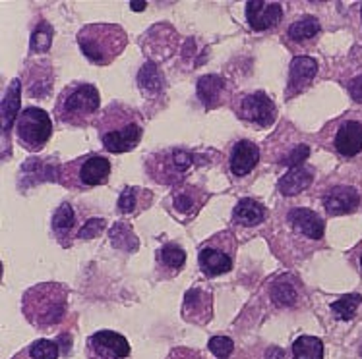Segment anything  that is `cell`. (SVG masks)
Instances as JSON below:
<instances>
[{
	"label": "cell",
	"instance_id": "6da1fadb",
	"mask_svg": "<svg viewBox=\"0 0 362 359\" xmlns=\"http://www.w3.org/2000/svg\"><path fill=\"white\" fill-rule=\"evenodd\" d=\"M99 140L109 153H128L144 135V118L140 110L115 101L97 118Z\"/></svg>",
	"mask_w": 362,
	"mask_h": 359
},
{
	"label": "cell",
	"instance_id": "ba28073f",
	"mask_svg": "<svg viewBox=\"0 0 362 359\" xmlns=\"http://www.w3.org/2000/svg\"><path fill=\"white\" fill-rule=\"evenodd\" d=\"M52 135L51 116L39 107H28L20 112L16 122V138L23 149L31 153L41 151Z\"/></svg>",
	"mask_w": 362,
	"mask_h": 359
},
{
	"label": "cell",
	"instance_id": "3957f363",
	"mask_svg": "<svg viewBox=\"0 0 362 359\" xmlns=\"http://www.w3.org/2000/svg\"><path fill=\"white\" fill-rule=\"evenodd\" d=\"M78 44L91 64L109 66L126 49L128 35L117 23H89L78 33Z\"/></svg>",
	"mask_w": 362,
	"mask_h": 359
},
{
	"label": "cell",
	"instance_id": "ffe728a7",
	"mask_svg": "<svg viewBox=\"0 0 362 359\" xmlns=\"http://www.w3.org/2000/svg\"><path fill=\"white\" fill-rule=\"evenodd\" d=\"M186 263V251L178 245V243L170 242L165 243L163 248H159L156 253V267L157 272L165 276V279H173L177 276L180 269Z\"/></svg>",
	"mask_w": 362,
	"mask_h": 359
},
{
	"label": "cell",
	"instance_id": "9c48e42d",
	"mask_svg": "<svg viewBox=\"0 0 362 359\" xmlns=\"http://www.w3.org/2000/svg\"><path fill=\"white\" fill-rule=\"evenodd\" d=\"M233 109H235V114L243 120L244 124L254 126L256 130L269 128L277 120V107L264 91L238 95L233 101Z\"/></svg>",
	"mask_w": 362,
	"mask_h": 359
},
{
	"label": "cell",
	"instance_id": "7402d4cb",
	"mask_svg": "<svg viewBox=\"0 0 362 359\" xmlns=\"http://www.w3.org/2000/svg\"><path fill=\"white\" fill-rule=\"evenodd\" d=\"M314 182V172L306 166H295V169H288L287 174H283L277 188H279V193L283 195H298L303 193L304 190H308Z\"/></svg>",
	"mask_w": 362,
	"mask_h": 359
},
{
	"label": "cell",
	"instance_id": "f35d334b",
	"mask_svg": "<svg viewBox=\"0 0 362 359\" xmlns=\"http://www.w3.org/2000/svg\"><path fill=\"white\" fill-rule=\"evenodd\" d=\"M361 267H362V255H361Z\"/></svg>",
	"mask_w": 362,
	"mask_h": 359
},
{
	"label": "cell",
	"instance_id": "8992f818",
	"mask_svg": "<svg viewBox=\"0 0 362 359\" xmlns=\"http://www.w3.org/2000/svg\"><path fill=\"white\" fill-rule=\"evenodd\" d=\"M237 238L230 230L207 238L198 251V263L206 276H221L229 272L237 257Z\"/></svg>",
	"mask_w": 362,
	"mask_h": 359
},
{
	"label": "cell",
	"instance_id": "d590c367",
	"mask_svg": "<svg viewBox=\"0 0 362 359\" xmlns=\"http://www.w3.org/2000/svg\"><path fill=\"white\" fill-rule=\"evenodd\" d=\"M167 359H204V355L192 348H173Z\"/></svg>",
	"mask_w": 362,
	"mask_h": 359
},
{
	"label": "cell",
	"instance_id": "484cf974",
	"mask_svg": "<svg viewBox=\"0 0 362 359\" xmlns=\"http://www.w3.org/2000/svg\"><path fill=\"white\" fill-rule=\"evenodd\" d=\"M20 93H22V83H20V80H12V83L6 89V97L2 99V122H4V132L6 133L10 132L12 124L18 122L16 114L20 109Z\"/></svg>",
	"mask_w": 362,
	"mask_h": 359
},
{
	"label": "cell",
	"instance_id": "836d02e7",
	"mask_svg": "<svg viewBox=\"0 0 362 359\" xmlns=\"http://www.w3.org/2000/svg\"><path fill=\"white\" fill-rule=\"evenodd\" d=\"M207 346H209V352L219 359H229L233 350H235V342L227 336L209 338V344Z\"/></svg>",
	"mask_w": 362,
	"mask_h": 359
},
{
	"label": "cell",
	"instance_id": "7c38bea8",
	"mask_svg": "<svg viewBox=\"0 0 362 359\" xmlns=\"http://www.w3.org/2000/svg\"><path fill=\"white\" fill-rule=\"evenodd\" d=\"M285 224L291 234L303 236L312 242H320L325 234V220L316 211L303 209V207L291 209L285 217Z\"/></svg>",
	"mask_w": 362,
	"mask_h": 359
},
{
	"label": "cell",
	"instance_id": "9a60e30c",
	"mask_svg": "<svg viewBox=\"0 0 362 359\" xmlns=\"http://www.w3.org/2000/svg\"><path fill=\"white\" fill-rule=\"evenodd\" d=\"M283 8L279 2H258L252 0L246 4V20L254 31H267L281 22Z\"/></svg>",
	"mask_w": 362,
	"mask_h": 359
},
{
	"label": "cell",
	"instance_id": "7a4b0ae2",
	"mask_svg": "<svg viewBox=\"0 0 362 359\" xmlns=\"http://www.w3.org/2000/svg\"><path fill=\"white\" fill-rule=\"evenodd\" d=\"M68 311V288L59 282H41L22 298V313L35 329L47 330L62 323Z\"/></svg>",
	"mask_w": 362,
	"mask_h": 359
},
{
	"label": "cell",
	"instance_id": "d6986e66",
	"mask_svg": "<svg viewBox=\"0 0 362 359\" xmlns=\"http://www.w3.org/2000/svg\"><path fill=\"white\" fill-rule=\"evenodd\" d=\"M196 91H198V99L206 107V110H214L225 103V99L229 95V83L221 75L209 73L198 80Z\"/></svg>",
	"mask_w": 362,
	"mask_h": 359
},
{
	"label": "cell",
	"instance_id": "d6a6232c",
	"mask_svg": "<svg viewBox=\"0 0 362 359\" xmlns=\"http://www.w3.org/2000/svg\"><path fill=\"white\" fill-rule=\"evenodd\" d=\"M31 359H59V346L52 340H35L33 344L28 348Z\"/></svg>",
	"mask_w": 362,
	"mask_h": 359
},
{
	"label": "cell",
	"instance_id": "277c9868",
	"mask_svg": "<svg viewBox=\"0 0 362 359\" xmlns=\"http://www.w3.org/2000/svg\"><path fill=\"white\" fill-rule=\"evenodd\" d=\"M101 104L99 89L86 81H72L62 89L54 103V118L59 124L86 128L93 122Z\"/></svg>",
	"mask_w": 362,
	"mask_h": 359
},
{
	"label": "cell",
	"instance_id": "e0dca14e",
	"mask_svg": "<svg viewBox=\"0 0 362 359\" xmlns=\"http://www.w3.org/2000/svg\"><path fill=\"white\" fill-rule=\"evenodd\" d=\"M318 73V62L310 56H295L291 62V70H288V83H287V97L298 95L304 89L308 87L312 80Z\"/></svg>",
	"mask_w": 362,
	"mask_h": 359
},
{
	"label": "cell",
	"instance_id": "ac0fdd59",
	"mask_svg": "<svg viewBox=\"0 0 362 359\" xmlns=\"http://www.w3.org/2000/svg\"><path fill=\"white\" fill-rule=\"evenodd\" d=\"M259 149L258 145L250 140H240L235 143L230 151L229 169L230 174L237 178H244L250 174L252 170L258 166Z\"/></svg>",
	"mask_w": 362,
	"mask_h": 359
},
{
	"label": "cell",
	"instance_id": "d4e9b609",
	"mask_svg": "<svg viewBox=\"0 0 362 359\" xmlns=\"http://www.w3.org/2000/svg\"><path fill=\"white\" fill-rule=\"evenodd\" d=\"M163 81L165 80H163L161 70L153 62H146L138 72V87L141 89V93L148 99H153V97L161 93Z\"/></svg>",
	"mask_w": 362,
	"mask_h": 359
},
{
	"label": "cell",
	"instance_id": "83f0119b",
	"mask_svg": "<svg viewBox=\"0 0 362 359\" xmlns=\"http://www.w3.org/2000/svg\"><path fill=\"white\" fill-rule=\"evenodd\" d=\"M291 352L293 359H324V342L316 336H298Z\"/></svg>",
	"mask_w": 362,
	"mask_h": 359
},
{
	"label": "cell",
	"instance_id": "8fae6325",
	"mask_svg": "<svg viewBox=\"0 0 362 359\" xmlns=\"http://www.w3.org/2000/svg\"><path fill=\"white\" fill-rule=\"evenodd\" d=\"M182 319L186 323L207 324L214 319V293L204 286H194L185 293Z\"/></svg>",
	"mask_w": 362,
	"mask_h": 359
},
{
	"label": "cell",
	"instance_id": "5bb4252c",
	"mask_svg": "<svg viewBox=\"0 0 362 359\" xmlns=\"http://www.w3.org/2000/svg\"><path fill=\"white\" fill-rule=\"evenodd\" d=\"M206 201L207 193H202V190L194 188V185H180L170 195L173 209L182 219V222H190L196 214L200 213V209Z\"/></svg>",
	"mask_w": 362,
	"mask_h": 359
},
{
	"label": "cell",
	"instance_id": "cb8c5ba5",
	"mask_svg": "<svg viewBox=\"0 0 362 359\" xmlns=\"http://www.w3.org/2000/svg\"><path fill=\"white\" fill-rule=\"evenodd\" d=\"M28 78H30V93L33 97H43L45 93L51 91L52 85V70L49 60H35L31 68L25 70Z\"/></svg>",
	"mask_w": 362,
	"mask_h": 359
},
{
	"label": "cell",
	"instance_id": "603a6c76",
	"mask_svg": "<svg viewBox=\"0 0 362 359\" xmlns=\"http://www.w3.org/2000/svg\"><path fill=\"white\" fill-rule=\"evenodd\" d=\"M267 217V209L256 199H240L233 209V220L240 226H258Z\"/></svg>",
	"mask_w": 362,
	"mask_h": 359
},
{
	"label": "cell",
	"instance_id": "4316f807",
	"mask_svg": "<svg viewBox=\"0 0 362 359\" xmlns=\"http://www.w3.org/2000/svg\"><path fill=\"white\" fill-rule=\"evenodd\" d=\"M322 25H320L318 18L314 16H304L300 20H296L295 23H291L287 30L288 39H293L295 43H303V41H310L318 35Z\"/></svg>",
	"mask_w": 362,
	"mask_h": 359
},
{
	"label": "cell",
	"instance_id": "30bf717a",
	"mask_svg": "<svg viewBox=\"0 0 362 359\" xmlns=\"http://www.w3.org/2000/svg\"><path fill=\"white\" fill-rule=\"evenodd\" d=\"M88 359H128L130 344L122 334L115 330H99L86 342Z\"/></svg>",
	"mask_w": 362,
	"mask_h": 359
},
{
	"label": "cell",
	"instance_id": "f1b7e54d",
	"mask_svg": "<svg viewBox=\"0 0 362 359\" xmlns=\"http://www.w3.org/2000/svg\"><path fill=\"white\" fill-rule=\"evenodd\" d=\"M74 224H76L74 209L68 205V203H62V205L54 211V214H52V232H54V236H57L60 242H62V238H66V236L72 232Z\"/></svg>",
	"mask_w": 362,
	"mask_h": 359
},
{
	"label": "cell",
	"instance_id": "4dcf8cb0",
	"mask_svg": "<svg viewBox=\"0 0 362 359\" xmlns=\"http://www.w3.org/2000/svg\"><path fill=\"white\" fill-rule=\"evenodd\" d=\"M151 193L144 188H126L119 197V213L132 214L138 213L141 205V197H149Z\"/></svg>",
	"mask_w": 362,
	"mask_h": 359
},
{
	"label": "cell",
	"instance_id": "f546056e",
	"mask_svg": "<svg viewBox=\"0 0 362 359\" xmlns=\"http://www.w3.org/2000/svg\"><path fill=\"white\" fill-rule=\"evenodd\" d=\"M361 303V293H347V296H341L337 301H333L329 308H332L333 315L337 317V319H341V321H351L356 315V309H358Z\"/></svg>",
	"mask_w": 362,
	"mask_h": 359
},
{
	"label": "cell",
	"instance_id": "1f68e13d",
	"mask_svg": "<svg viewBox=\"0 0 362 359\" xmlns=\"http://www.w3.org/2000/svg\"><path fill=\"white\" fill-rule=\"evenodd\" d=\"M51 43H52V28L49 23L41 22L33 30L31 33V41H30V49L31 52H47L51 49Z\"/></svg>",
	"mask_w": 362,
	"mask_h": 359
},
{
	"label": "cell",
	"instance_id": "e575fe53",
	"mask_svg": "<svg viewBox=\"0 0 362 359\" xmlns=\"http://www.w3.org/2000/svg\"><path fill=\"white\" fill-rule=\"evenodd\" d=\"M103 228H105L103 219H91L86 222V226L80 228L78 238H83V240H88V238H97V236L103 232Z\"/></svg>",
	"mask_w": 362,
	"mask_h": 359
},
{
	"label": "cell",
	"instance_id": "ab89813d",
	"mask_svg": "<svg viewBox=\"0 0 362 359\" xmlns=\"http://www.w3.org/2000/svg\"><path fill=\"white\" fill-rule=\"evenodd\" d=\"M361 18H362V8H361Z\"/></svg>",
	"mask_w": 362,
	"mask_h": 359
},
{
	"label": "cell",
	"instance_id": "44dd1931",
	"mask_svg": "<svg viewBox=\"0 0 362 359\" xmlns=\"http://www.w3.org/2000/svg\"><path fill=\"white\" fill-rule=\"evenodd\" d=\"M269 298L279 308H293L300 298V284L293 274H281L269 286Z\"/></svg>",
	"mask_w": 362,
	"mask_h": 359
},
{
	"label": "cell",
	"instance_id": "74e56055",
	"mask_svg": "<svg viewBox=\"0 0 362 359\" xmlns=\"http://www.w3.org/2000/svg\"><path fill=\"white\" fill-rule=\"evenodd\" d=\"M267 359H283V352L281 350H277V348H272V350L267 352Z\"/></svg>",
	"mask_w": 362,
	"mask_h": 359
},
{
	"label": "cell",
	"instance_id": "8d00e7d4",
	"mask_svg": "<svg viewBox=\"0 0 362 359\" xmlns=\"http://www.w3.org/2000/svg\"><path fill=\"white\" fill-rule=\"evenodd\" d=\"M347 89H349V95H351V99H353V101H356V103H362V73L349 81Z\"/></svg>",
	"mask_w": 362,
	"mask_h": 359
},
{
	"label": "cell",
	"instance_id": "2e32d148",
	"mask_svg": "<svg viewBox=\"0 0 362 359\" xmlns=\"http://www.w3.org/2000/svg\"><path fill=\"white\" fill-rule=\"evenodd\" d=\"M322 203L329 214H347L358 209L361 195L353 185H333L324 193Z\"/></svg>",
	"mask_w": 362,
	"mask_h": 359
},
{
	"label": "cell",
	"instance_id": "4fadbf2b",
	"mask_svg": "<svg viewBox=\"0 0 362 359\" xmlns=\"http://www.w3.org/2000/svg\"><path fill=\"white\" fill-rule=\"evenodd\" d=\"M332 145L335 153L353 159L362 153V122L358 120H343L333 132Z\"/></svg>",
	"mask_w": 362,
	"mask_h": 359
},
{
	"label": "cell",
	"instance_id": "5b68a950",
	"mask_svg": "<svg viewBox=\"0 0 362 359\" xmlns=\"http://www.w3.org/2000/svg\"><path fill=\"white\" fill-rule=\"evenodd\" d=\"M57 174H59V182L68 190L86 191L109 182L111 162L103 154L89 153L78 157L74 161L64 162L57 170Z\"/></svg>",
	"mask_w": 362,
	"mask_h": 359
},
{
	"label": "cell",
	"instance_id": "52a82bcc",
	"mask_svg": "<svg viewBox=\"0 0 362 359\" xmlns=\"http://www.w3.org/2000/svg\"><path fill=\"white\" fill-rule=\"evenodd\" d=\"M192 164L194 154L175 147V149H165V151L151 154L146 162V170L156 182L177 185L185 180L186 172L192 169Z\"/></svg>",
	"mask_w": 362,
	"mask_h": 359
}]
</instances>
